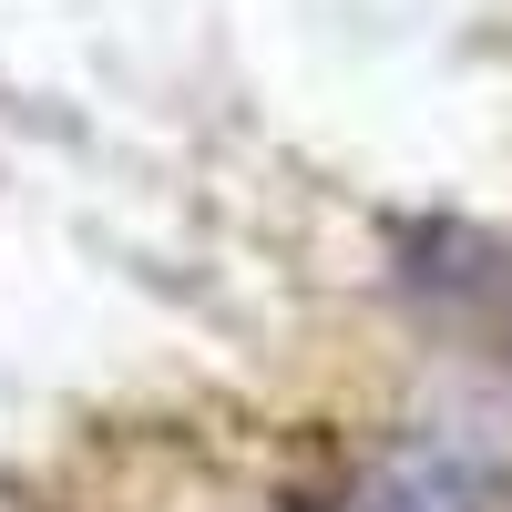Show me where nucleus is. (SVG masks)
Instances as JSON below:
<instances>
[{
  "instance_id": "f257e3e1",
  "label": "nucleus",
  "mask_w": 512,
  "mask_h": 512,
  "mask_svg": "<svg viewBox=\"0 0 512 512\" xmlns=\"http://www.w3.org/2000/svg\"><path fill=\"white\" fill-rule=\"evenodd\" d=\"M318 512H512V461L461 431H390L338 472Z\"/></svg>"
}]
</instances>
